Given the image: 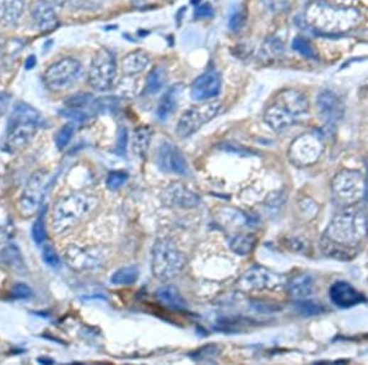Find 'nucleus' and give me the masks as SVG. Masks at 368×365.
I'll use <instances>...</instances> for the list:
<instances>
[{"mask_svg":"<svg viewBox=\"0 0 368 365\" xmlns=\"http://www.w3.org/2000/svg\"><path fill=\"white\" fill-rule=\"evenodd\" d=\"M97 199L92 194H74L55 203L52 212V229L55 234H64L90 216L97 207Z\"/></svg>","mask_w":368,"mask_h":365,"instance_id":"nucleus-5","label":"nucleus"},{"mask_svg":"<svg viewBox=\"0 0 368 365\" xmlns=\"http://www.w3.org/2000/svg\"><path fill=\"white\" fill-rule=\"evenodd\" d=\"M315 292V283L308 275H297L288 284V293L295 300H303Z\"/></svg>","mask_w":368,"mask_h":365,"instance_id":"nucleus-22","label":"nucleus"},{"mask_svg":"<svg viewBox=\"0 0 368 365\" xmlns=\"http://www.w3.org/2000/svg\"><path fill=\"white\" fill-rule=\"evenodd\" d=\"M308 108L310 104L305 94L295 89H286L266 108L264 121L274 131H285L296 125L308 112Z\"/></svg>","mask_w":368,"mask_h":365,"instance_id":"nucleus-3","label":"nucleus"},{"mask_svg":"<svg viewBox=\"0 0 368 365\" xmlns=\"http://www.w3.org/2000/svg\"><path fill=\"white\" fill-rule=\"evenodd\" d=\"M150 1H151V0H131V3H133L135 6H138V8H144Z\"/></svg>","mask_w":368,"mask_h":365,"instance_id":"nucleus-46","label":"nucleus"},{"mask_svg":"<svg viewBox=\"0 0 368 365\" xmlns=\"http://www.w3.org/2000/svg\"><path fill=\"white\" fill-rule=\"evenodd\" d=\"M323 153V143L318 135L307 133L293 140L288 158L290 162L297 167H307L318 162Z\"/></svg>","mask_w":368,"mask_h":365,"instance_id":"nucleus-11","label":"nucleus"},{"mask_svg":"<svg viewBox=\"0 0 368 365\" xmlns=\"http://www.w3.org/2000/svg\"><path fill=\"white\" fill-rule=\"evenodd\" d=\"M364 199L368 201V176L367 180L364 181Z\"/></svg>","mask_w":368,"mask_h":365,"instance_id":"nucleus-48","label":"nucleus"},{"mask_svg":"<svg viewBox=\"0 0 368 365\" xmlns=\"http://www.w3.org/2000/svg\"><path fill=\"white\" fill-rule=\"evenodd\" d=\"M263 3L273 13L283 11L288 6V0H263Z\"/></svg>","mask_w":368,"mask_h":365,"instance_id":"nucleus-40","label":"nucleus"},{"mask_svg":"<svg viewBox=\"0 0 368 365\" xmlns=\"http://www.w3.org/2000/svg\"><path fill=\"white\" fill-rule=\"evenodd\" d=\"M48 1H50V4L62 5L69 1V0H48Z\"/></svg>","mask_w":368,"mask_h":365,"instance_id":"nucleus-47","label":"nucleus"},{"mask_svg":"<svg viewBox=\"0 0 368 365\" xmlns=\"http://www.w3.org/2000/svg\"><path fill=\"white\" fill-rule=\"evenodd\" d=\"M40 125V117L30 105L18 102L10 116L6 133L3 139V149L8 153H16L31 142Z\"/></svg>","mask_w":368,"mask_h":365,"instance_id":"nucleus-4","label":"nucleus"},{"mask_svg":"<svg viewBox=\"0 0 368 365\" xmlns=\"http://www.w3.org/2000/svg\"><path fill=\"white\" fill-rule=\"evenodd\" d=\"M359 14L355 9L329 4L317 0L305 10V21L315 31L323 35H339L350 31L359 23Z\"/></svg>","mask_w":368,"mask_h":365,"instance_id":"nucleus-2","label":"nucleus"},{"mask_svg":"<svg viewBox=\"0 0 368 365\" xmlns=\"http://www.w3.org/2000/svg\"><path fill=\"white\" fill-rule=\"evenodd\" d=\"M158 165L162 171L172 172L177 175H185L188 171V164L177 147L165 142L158 148Z\"/></svg>","mask_w":368,"mask_h":365,"instance_id":"nucleus-15","label":"nucleus"},{"mask_svg":"<svg viewBox=\"0 0 368 365\" xmlns=\"http://www.w3.org/2000/svg\"><path fill=\"white\" fill-rule=\"evenodd\" d=\"M165 83H166V74L163 72V69L162 68L153 69L148 73V79H146V86H145L146 94H156L161 90Z\"/></svg>","mask_w":368,"mask_h":365,"instance_id":"nucleus-28","label":"nucleus"},{"mask_svg":"<svg viewBox=\"0 0 368 365\" xmlns=\"http://www.w3.org/2000/svg\"><path fill=\"white\" fill-rule=\"evenodd\" d=\"M72 134H74V126L72 125H65V126L62 127L57 135H55V145H57V148L59 150H63L70 143Z\"/></svg>","mask_w":368,"mask_h":365,"instance_id":"nucleus-32","label":"nucleus"},{"mask_svg":"<svg viewBox=\"0 0 368 365\" xmlns=\"http://www.w3.org/2000/svg\"><path fill=\"white\" fill-rule=\"evenodd\" d=\"M221 105L217 102H207V104L197 105L189 108L183 113L177 125V134L180 138H188L199 131L207 122L217 116L220 112Z\"/></svg>","mask_w":368,"mask_h":365,"instance_id":"nucleus-10","label":"nucleus"},{"mask_svg":"<svg viewBox=\"0 0 368 365\" xmlns=\"http://www.w3.org/2000/svg\"><path fill=\"white\" fill-rule=\"evenodd\" d=\"M180 92V86H172L171 89H168L162 96L158 107V117L161 121H165L171 116L172 113L175 112V107L178 105Z\"/></svg>","mask_w":368,"mask_h":365,"instance_id":"nucleus-25","label":"nucleus"},{"mask_svg":"<svg viewBox=\"0 0 368 365\" xmlns=\"http://www.w3.org/2000/svg\"><path fill=\"white\" fill-rule=\"evenodd\" d=\"M23 0H0V21L15 25L23 15Z\"/></svg>","mask_w":368,"mask_h":365,"instance_id":"nucleus-24","label":"nucleus"},{"mask_svg":"<svg viewBox=\"0 0 368 365\" xmlns=\"http://www.w3.org/2000/svg\"><path fill=\"white\" fill-rule=\"evenodd\" d=\"M368 235L367 219L359 212L342 213L335 216L324 233L322 248L332 256L349 255L346 250L362 243Z\"/></svg>","mask_w":368,"mask_h":365,"instance_id":"nucleus-1","label":"nucleus"},{"mask_svg":"<svg viewBox=\"0 0 368 365\" xmlns=\"http://www.w3.org/2000/svg\"><path fill=\"white\" fill-rule=\"evenodd\" d=\"M148 64H150V58L144 51H134L131 53L126 54L121 60L123 72L128 75H134V74L144 72L145 69L148 67Z\"/></svg>","mask_w":368,"mask_h":365,"instance_id":"nucleus-21","label":"nucleus"},{"mask_svg":"<svg viewBox=\"0 0 368 365\" xmlns=\"http://www.w3.org/2000/svg\"><path fill=\"white\" fill-rule=\"evenodd\" d=\"M70 3L77 9L94 10L101 6L104 0H70Z\"/></svg>","mask_w":368,"mask_h":365,"instance_id":"nucleus-37","label":"nucleus"},{"mask_svg":"<svg viewBox=\"0 0 368 365\" xmlns=\"http://www.w3.org/2000/svg\"><path fill=\"white\" fill-rule=\"evenodd\" d=\"M292 48L298 52V53L305 57V58H315V48L312 47L310 42L302 38V37H296L293 42H292Z\"/></svg>","mask_w":368,"mask_h":365,"instance_id":"nucleus-31","label":"nucleus"},{"mask_svg":"<svg viewBox=\"0 0 368 365\" xmlns=\"http://www.w3.org/2000/svg\"><path fill=\"white\" fill-rule=\"evenodd\" d=\"M212 15V9H211L210 5H202L195 10V16L197 18H209Z\"/></svg>","mask_w":368,"mask_h":365,"instance_id":"nucleus-42","label":"nucleus"},{"mask_svg":"<svg viewBox=\"0 0 368 365\" xmlns=\"http://www.w3.org/2000/svg\"><path fill=\"white\" fill-rule=\"evenodd\" d=\"M324 1L337 6H344V8H349L354 3V0H324Z\"/></svg>","mask_w":368,"mask_h":365,"instance_id":"nucleus-44","label":"nucleus"},{"mask_svg":"<svg viewBox=\"0 0 368 365\" xmlns=\"http://www.w3.org/2000/svg\"><path fill=\"white\" fill-rule=\"evenodd\" d=\"M332 191L337 203L342 206L352 204L359 199L362 191H364L362 176L357 171L344 170L337 174L332 181Z\"/></svg>","mask_w":368,"mask_h":365,"instance_id":"nucleus-12","label":"nucleus"},{"mask_svg":"<svg viewBox=\"0 0 368 365\" xmlns=\"http://www.w3.org/2000/svg\"><path fill=\"white\" fill-rule=\"evenodd\" d=\"M317 112L324 126L334 128L344 115L342 100L332 91H320L317 97Z\"/></svg>","mask_w":368,"mask_h":365,"instance_id":"nucleus-13","label":"nucleus"},{"mask_svg":"<svg viewBox=\"0 0 368 365\" xmlns=\"http://www.w3.org/2000/svg\"><path fill=\"white\" fill-rule=\"evenodd\" d=\"M296 310L305 316H315L319 315L323 307H319V304H315L313 302H307V300H297L296 302Z\"/></svg>","mask_w":368,"mask_h":365,"instance_id":"nucleus-33","label":"nucleus"},{"mask_svg":"<svg viewBox=\"0 0 368 365\" xmlns=\"http://www.w3.org/2000/svg\"><path fill=\"white\" fill-rule=\"evenodd\" d=\"M126 172L113 171L108 175L106 184H107L108 189H112V191H116V189H118L119 187L124 185V182H126Z\"/></svg>","mask_w":368,"mask_h":365,"instance_id":"nucleus-35","label":"nucleus"},{"mask_svg":"<svg viewBox=\"0 0 368 365\" xmlns=\"http://www.w3.org/2000/svg\"><path fill=\"white\" fill-rule=\"evenodd\" d=\"M32 18L43 32L53 31L58 26V18L53 9V4L48 0H36L31 8Z\"/></svg>","mask_w":368,"mask_h":365,"instance_id":"nucleus-19","label":"nucleus"},{"mask_svg":"<svg viewBox=\"0 0 368 365\" xmlns=\"http://www.w3.org/2000/svg\"><path fill=\"white\" fill-rule=\"evenodd\" d=\"M117 75V62L112 52L99 50L94 54L89 70V84L97 91L109 90Z\"/></svg>","mask_w":368,"mask_h":365,"instance_id":"nucleus-7","label":"nucleus"},{"mask_svg":"<svg viewBox=\"0 0 368 365\" xmlns=\"http://www.w3.org/2000/svg\"><path fill=\"white\" fill-rule=\"evenodd\" d=\"M139 278V270L135 266L123 267L116 270L111 277V282L116 285H131Z\"/></svg>","mask_w":368,"mask_h":365,"instance_id":"nucleus-27","label":"nucleus"},{"mask_svg":"<svg viewBox=\"0 0 368 365\" xmlns=\"http://www.w3.org/2000/svg\"><path fill=\"white\" fill-rule=\"evenodd\" d=\"M185 266V256L172 240L160 239L153 243L151 270L156 280L166 282L180 275Z\"/></svg>","mask_w":368,"mask_h":365,"instance_id":"nucleus-6","label":"nucleus"},{"mask_svg":"<svg viewBox=\"0 0 368 365\" xmlns=\"http://www.w3.org/2000/svg\"><path fill=\"white\" fill-rule=\"evenodd\" d=\"M162 203L168 208H178V209H190L197 207L199 204V196L194 194L192 189L187 186L175 182L163 189L161 194Z\"/></svg>","mask_w":368,"mask_h":365,"instance_id":"nucleus-14","label":"nucleus"},{"mask_svg":"<svg viewBox=\"0 0 368 365\" xmlns=\"http://www.w3.org/2000/svg\"><path fill=\"white\" fill-rule=\"evenodd\" d=\"M92 96L89 94H79L75 95L70 97V100L67 101V106L69 108H80L84 110L86 106H90L91 101H92Z\"/></svg>","mask_w":368,"mask_h":365,"instance_id":"nucleus-34","label":"nucleus"},{"mask_svg":"<svg viewBox=\"0 0 368 365\" xmlns=\"http://www.w3.org/2000/svg\"><path fill=\"white\" fill-rule=\"evenodd\" d=\"M50 186V175L45 170L33 172L26 182L18 201V209L23 216H32L40 209Z\"/></svg>","mask_w":368,"mask_h":365,"instance_id":"nucleus-8","label":"nucleus"},{"mask_svg":"<svg viewBox=\"0 0 368 365\" xmlns=\"http://www.w3.org/2000/svg\"><path fill=\"white\" fill-rule=\"evenodd\" d=\"M37 60L35 58V55H30L28 58L26 59V63H25V68H26L27 70H31L36 65Z\"/></svg>","mask_w":368,"mask_h":365,"instance_id":"nucleus-45","label":"nucleus"},{"mask_svg":"<svg viewBox=\"0 0 368 365\" xmlns=\"http://www.w3.org/2000/svg\"><path fill=\"white\" fill-rule=\"evenodd\" d=\"M150 140H151V131L148 127H140L135 131L134 149L140 157H144L148 152Z\"/></svg>","mask_w":368,"mask_h":365,"instance_id":"nucleus-29","label":"nucleus"},{"mask_svg":"<svg viewBox=\"0 0 368 365\" xmlns=\"http://www.w3.org/2000/svg\"><path fill=\"white\" fill-rule=\"evenodd\" d=\"M42 255H43V260H45V263H47L48 266H59L60 260H59L58 253H57V251L54 250L53 246H50V245H45L43 251H42Z\"/></svg>","mask_w":368,"mask_h":365,"instance_id":"nucleus-36","label":"nucleus"},{"mask_svg":"<svg viewBox=\"0 0 368 365\" xmlns=\"http://www.w3.org/2000/svg\"><path fill=\"white\" fill-rule=\"evenodd\" d=\"M156 297L163 307L172 310H182L185 307V302L178 289L173 285H163L156 292Z\"/></svg>","mask_w":368,"mask_h":365,"instance_id":"nucleus-23","label":"nucleus"},{"mask_svg":"<svg viewBox=\"0 0 368 365\" xmlns=\"http://www.w3.org/2000/svg\"><path fill=\"white\" fill-rule=\"evenodd\" d=\"M10 235H11V231H10L9 228L0 226V248L4 246L5 243L9 241Z\"/></svg>","mask_w":368,"mask_h":365,"instance_id":"nucleus-43","label":"nucleus"},{"mask_svg":"<svg viewBox=\"0 0 368 365\" xmlns=\"http://www.w3.org/2000/svg\"><path fill=\"white\" fill-rule=\"evenodd\" d=\"M256 239L254 235L241 234L236 235L232 240L229 241V248L237 255L244 256L253 251V248L256 246Z\"/></svg>","mask_w":368,"mask_h":365,"instance_id":"nucleus-26","label":"nucleus"},{"mask_svg":"<svg viewBox=\"0 0 368 365\" xmlns=\"http://www.w3.org/2000/svg\"><path fill=\"white\" fill-rule=\"evenodd\" d=\"M221 90V78L216 72H207L197 78L190 89V95L197 101L216 97Z\"/></svg>","mask_w":368,"mask_h":365,"instance_id":"nucleus-17","label":"nucleus"},{"mask_svg":"<svg viewBox=\"0 0 368 365\" xmlns=\"http://www.w3.org/2000/svg\"><path fill=\"white\" fill-rule=\"evenodd\" d=\"M45 236H47V231H45V212H40L32 226V238L37 245H40L45 243Z\"/></svg>","mask_w":368,"mask_h":365,"instance_id":"nucleus-30","label":"nucleus"},{"mask_svg":"<svg viewBox=\"0 0 368 365\" xmlns=\"http://www.w3.org/2000/svg\"><path fill=\"white\" fill-rule=\"evenodd\" d=\"M81 72V64L77 59H62L47 69L45 74V85L55 92L67 90L79 80Z\"/></svg>","mask_w":368,"mask_h":365,"instance_id":"nucleus-9","label":"nucleus"},{"mask_svg":"<svg viewBox=\"0 0 368 365\" xmlns=\"http://www.w3.org/2000/svg\"><path fill=\"white\" fill-rule=\"evenodd\" d=\"M65 260L70 266L77 270H86L99 265V256L87 251L85 248L72 245L65 251Z\"/></svg>","mask_w":368,"mask_h":365,"instance_id":"nucleus-20","label":"nucleus"},{"mask_svg":"<svg viewBox=\"0 0 368 365\" xmlns=\"http://www.w3.org/2000/svg\"><path fill=\"white\" fill-rule=\"evenodd\" d=\"M239 288L243 290H264V289H275L280 285V278L263 267H253L244 273L239 280Z\"/></svg>","mask_w":368,"mask_h":365,"instance_id":"nucleus-16","label":"nucleus"},{"mask_svg":"<svg viewBox=\"0 0 368 365\" xmlns=\"http://www.w3.org/2000/svg\"><path fill=\"white\" fill-rule=\"evenodd\" d=\"M126 143H128V132L124 127H121L118 131L117 144H116V153L118 155H124Z\"/></svg>","mask_w":368,"mask_h":365,"instance_id":"nucleus-39","label":"nucleus"},{"mask_svg":"<svg viewBox=\"0 0 368 365\" xmlns=\"http://www.w3.org/2000/svg\"><path fill=\"white\" fill-rule=\"evenodd\" d=\"M31 295L32 290L26 284H15L13 290H11V297H13V299H27V297H30Z\"/></svg>","mask_w":368,"mask_h":365,"instance_id":"nucleus-38","label":"nucleus"},{"mask_svg":"<svg viewBox=\"0 0 368 365\" xmlns=\"http://www.w3.org/2000/svg\"><path fill=\"white\" fill-rule=\"evenodd\" d=\"M243 23H244V18H243L242 14L236 13L229 18V26L232 31L237 32L241 30Z\"/></svg>","mask_w":368,"mask_h":365,"instance_id":"nucleus-41","label":"nucleus"},{"mask_svg":"<svg viewBox=\"0 0 368 365\" xmlns=\"http://www.w3.org/2000/svg\"><path fill=\"white\" fill-rule=\"evenodd\" d=\"M332 302L339 307H355L361 302H364V297L362 294L357 292L352 285L345 282H337L332 284V288L329 290Z\"/></svg>","mask_w":368,"mask_h":365,"instance_id":"nucleus-18","label":"nucleus"}]
</instances>
